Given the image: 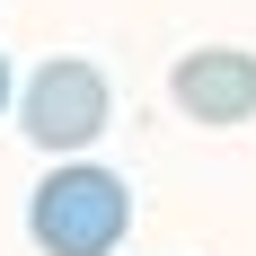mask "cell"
I'll list each match as a JSON object with an SVG mask.
<instances>
[{
	"instance_id": "cell-2",
	"label": "cell",
	"mask_w": 256,
	"mask_h": 256,
	"mask_svg": "<svg viewBox=\"0 0 256 256\" xmlns=\"http://www.w3.org/2000/svg\"><path fill=\"white\" fill-rule=\"evenodd\" d=\"M106 115H115L106 71H98V62H71V53H53L44 71L18 88V132L36 142V150H53V159H80L106 132Z\"/></svg>"
},
{
	"instance_id": "cell-1",
	"label": "cell",
	"mask_w": 256,
	"mask_h": 256,
	"mask_svg": "<svg viewBox=\"0 0 256 256\" xmlns=\"http://www.w3.org/2000/svg\"><path fill=\"white\" fill-rule=\"evenodd\" d=\"M124 230H132V186L98 159H62L26 194V238L44 256H115Z\"/></svg>"
},
{
	"instance_id": "cell-3",
	"label": "cell",
	"mask_w": 256,
	"mask_h": 256,
	"mask_svg": "<svg viewBox=\"0 0 256 256\" xmlns=\"http://www.w3.org/2000/svg\"><path fill=\"white\" fill-rule=\"evenodd\" d=\"M168 98H177L186 124H212V132L248 124V115H256V53H238V44L186 53L177 71H168Z\"/></svg>"
},
{
	"instance_id": "cell-4",
	"label": "cell",
	"mask_w": 256,
	"mask_h": 256,
	"mask_svg": "<svg viewBox=\"0 0 256 256\" xmlns=\"http://www.w3.org/2000/svg\"><path fill=\"white\" fill-rule=\"evenodd\" d=\"M9 98H18V80H9V53H0V115H9Z\"/></svg>"
}]
</instances>
